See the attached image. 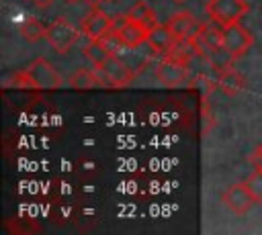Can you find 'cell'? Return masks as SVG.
<instances>
[{"mask_svg": "<svg viewBox=\"0 0 262 235\" xmlns=\"http://www.w3.org/2000/svg\"><path fill=\"white\" fill-rule=\"evenodd\" d=\"M221 33H223V47H225L233 57L244 55V53L252 47V43H254L252 33H250L246 27H242L239 22L221 27Z\"/></svg>", "mask_w": 262, "mask_h": 235, "instance_id": "obj_4", "label": "cell"}, {"mask_svg": "<svg viewBox=\"0 0 262 235\" xmlns=\"http://www.w3.org/2000/svg\"><path fill=\"white\" fill-rule=\"evenodd\" d=\"M221 76H219V86H221V90H225L227 94H235L242 86H244V80H242V76L237 74V72H233V69H225V72H219Z\"/></svg>", "mask_w": 262, "mask_h": 235, "instance_id": "obj_17", "label": "cell"}, {"mask_svg": "<svg viewBox=\"0 0 262 235\" xmlns=\"http://www.w3.org/2000/svg\"><path fill=\"white\" fill-rule=\"evenodd\" d=\"M188 39L194 43L199 55H203V57H209L215 49L223 47V33H221V29H217L213 25H199L196 31Z\"/></svg>", "mask_w": 262, "mask_h": 235, "instance_id": "obj_7", "label": "cell"}, {"mask_svg": "<svg viewBox=\"0 0 262 235\" xmlns=\"http://www.w3.org/2000/svg\"><path fill=\"white\" fill-rule=\"evenodd\" d=\"M66 2H76V0H66Z\"/></svg>", "mask_w": 262, "mask_h": 235, "instance_id": "obj_23", "label": "cell"}, {"mask_svg": "<svg viewBox=\"0 0 262 235\" xmlns=\"http://www.w3.org/2000/svg\"><path fill=\"white\" fill-rule=\"evenodd\" d=\"M147 29L135 20H129V18H123V22L115 29V35H117V41L127 47V49H135L139 47L143 41H147Z\"/></svg>", "mask_w": 262, "mask_h": 235, "instance_id": "obj_10", "label": "cell"}, {"mask_svg": "<svg viewBox=\"0 0 262 235\" xmlns=\"http://www.w3.org/2000/svg\"><path fill=\"white\" fill-rule=\"evenodd\" d=\"M178 39H176V35L170 31V27L168 25H156L154 29H149V33H147V43H149V47L154 49V51H158V53H168L172 47H174V43H176Z\"/></svg>", "mask_w": 262, "mask_h": 235, "instance_id": "obj_11", "label": "cell"}, {"mask_svg": "<svg viewBox=\"0 0 262 235\" xmlns=\"http://www.w3.org/2000/svg\"><path fill=\"white\" fill-rule=\"evenodd\" d=\"M250 4L246 0H209L207 2V14L213 22L219 27L239 22L244 14H248Z\"/></svg>", "mask_w": 262, "mask_h": 235, "instance_id": "obj_2", "label": "cell"}, {"mask_svg": "<svg viewBox=\"0 0 262 235\" xmlns=\"http://www.w3.org/2000/svg\"><path fill=\"white\" fill-rule=\"evenodd\" d=\"M86 2H88V4H90V6H98V4H100V2H102V0H86Z\"/></svg>", "mask_w": 262, "mask_h": 235, "instance_id": "obj_21", "label": "cell"}, {"mask_svg": "<svg viewBox=\"0 0 262 235\" xmlns=\"http://www.w3.org/2000/svg\"><path fill=\"white\" fill-rule=\"evenodd\" d=\"M186 76H188L186 65L176 59H170V57H164L156 67V78L160 80V84H164L168 88L180 86L186 80Z\"/></svg>", "mask_w": 262, "mask_h": 235, "instance_id": "obj_9", "label": "cell"}, {"mask_svg": "<svg viewBox=\"0 0 262 235\" xmlns=\"http://www.w3.org/2000/svg\"><path fill=\"white\" fill-rule=\"evenodd\" d=\"M246 186H248V190L252 192L254 200H256V202H262V170L256 168V170L246 178Z\"/></svg>", "mask_w": 262, "mask_h": 235, "instance_id": "obj_18", "label": "cell"}, {"mask_svg": "<svg viewBox=\"0 0 262 235\" xmlns=\"http://www.w3.org/2000/svg\"><path fill=\"white\" fill-rule=\"evenodd\" d=\"M35 6H39V8H47L49 4H53V0H31Z\"/></svg>", "mask_w": 262, "mask_h": 235, "instance_id": "obj_20", "label": "cell"}, {"mask_svg": "<svg viewBox=\"0 0 262 235\" xmlns=\"http://www.w3.org/2000/svg\"><path fill=\"white\" fill-rule=\"evenodd\" d=\"M18 33H20L29 43H37L41 37H45L47 29L41 25V20H37V18H33V16H29V18H25V20L20 22Z\"/></svg>", "mask_w": 262, "mask_h": 235, "instance_id": "obj_16", "label": "cell"}, {"mask_svg": "<svg viewBox=\"0 0 262 235\" xmlns=\"http://www.w3.org/2000/svg\"><path fill=\"white\" fill-rule=\"evenodd\" d=\"M174 2H178V4H182V2H186V0H174Z\"/></svg>", "mask_w": 262, "mask_h": 235, "instance_id": "obj_22", "label": "cell"}, {"mask_svg": "<svg viewBox=\"0 0 262 235\" xmlns=\"http://www.w3.org/2000/svg\"><path fill=\"white\" fill-rule=\"evenodd\" d=\"M125 18H129V20H135V22L143 25L147 31H149V29H154V27L158 25V14H156V10H154L147 2H143V0L135 2V4L129 8V12L125 14Z\"/></svg>", "mask_w": 262, "mask_h": 235, "instance_id": "obj_13", "label": "cell"}, {"mask_svg": "<svg viewBox=\"0 0 262 235\" xmlns=\"http://www.w3.org/2000/svg\"><path fill=\"white\" fill-rule=\"evenodd\" d=\"M84 55L88 61H92L96 67H100L113 55V51L106 47V43L102 39H90V43L84 47Z\"/></svg>", "mask_w": 262, "mask_h": 235, "instance_id": "obj_15", "label": "cell"}, {"mask_svg": "<svg viewBox=\"0 0 262 235\" xmlns=\"http://www.w3.org/2000/svg\"><path fill=\"white\" fill-rule=\"evenodd\" d=\"M113 18L104 12V10H100V8H92L90 12H88V16L82 20V33L88 37V39H104L108 33H111V29H113Z\"/></svg>", "mask_w": 262, "mask_h": 235, "instance_id": "obj_8", "label": "cell"}, {"mask_svg": "<svg viewBox=\"0 0 262 235\" xmlns=\"http://www.w3.org/2000/svg\"><path fill=\"white\" fill-rule=\"evenodd\" d=\"M221 202L235 215H244L252 208V204L256 202L252 192L248 190L246 182H235V184H229L223 194H221Z\"/></svg>", "mask_w": 262, "mask_h": 235, "instance_id": "obj_6", "label": "cell"}, {"mask_svg": "<svg viewBox=\"0 0 262 235\" xmlns=\"http://www.w3.org/2000/svg\"><path fill=\"white\" fill-rule=\"evenodd\" d=\"M166 25H168L170 31L176 35V39H188V37L196 31L194 16H192L188 10H178V12H174V14L168 18Z\"/></svg>", "mask_w": 262, "mask_h": 235, "instance_id": "obj_12", "label": "cell"}, {"mask_svg": "<svg viewBox=\"0 0 262 235\" xmlns=\"http://www.w3.org/2000/svg\"><path fill=\"white\" fill-rule=\"evenodd\" d=\"M18 76H20V86H29L37 90H55L61 86V76L45 57L33 59L29 67Z\"/></svg>", "mask_w": 262, "mask_h": 235, "instance_id": "obj_1", "label": "cell"}, {"mask_svg": "<svg viewBox=\"0 0 262 235\" xmlns=\"http://www.w3.org/2000/svg\"><path fill=\"white\" fill-rule=\"evenodd\" d=\"M100 84V76H98V69L92 72L88 67H78L72 76H70V86L76 88V90H88V88H94Z\"/></svg>", "mask_w": 262, "mask_h": 235, "instance_id": "obj_14", "label": "cell"}, {"mask_svg": "<svg viewBox=\"0 0 262 235\" xmlns=\"http://www.w3.org/2000/svg\"><path fill=\"white\" fill-rule=\"evenodd\" d=\"M252 163H254L258 170H262V145L252 153Z\"/></svg>", "mask_w": 262, "mask_h": 235, "instance_id": "obj_19", "label": "cell"}, {"mask_svg": "<svg viewBox=\"0 0 262 235\" xmlns=\"http://www.w3.org/2000/svg\"><path fill=\"white\" fill-rule=\"evenodd\" d=\"M98 69V74L104 78V84H108V86H115V88H123V86H127L133 78H135V72L123 61V59H119L117 55H111L100 67H96Z\"/></svg>", "mask_w": 262, "mask_h": 235, "instance_id": "obj_5", "label": "cell"}, {"mask_svg": "<svg viewBox=\"0 0 262 235\" xmlns=\"http://www.w3.org/2000/svg\"><path fill=\"white\" fill-rule=\"evenodd\" d=\"M45 39L57 53H68L72 49V45L78 41V29L72 22H68L66 18H55L47 27Z\"/></svg>", "mask_w": 262, "mask_h": 235, "instance_id": "obj_3", "label": "cell"}]
</instances>
